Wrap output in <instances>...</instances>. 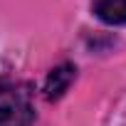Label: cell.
Returning <instances> with one entry per match:
<instances>
[{"mask_svg":"<svg viewBox=\"0 0 126 126\" xmlns=\"http://www.w3.org/2000/svg\"><path fill=\"white\" fill-rule=\"evenodd\" d=\"M94 13L109 25H126V0H94Z\"/></svg>","mask_w":126,"mask_h":126,"instance_id":"obj_3","label":"cell"},{"mask_svg":"<svg viewBox=\"0 0 126 126\" xmlns=\"http://www.w3.org/2000/svg\"><path fill=\"white\" fill-rule=\"evenodd\" d=\"M74 77H77V67L69 64V62H62L59 67H54V69L47 74V82H45V96H47L49 101L59 99L62 94L69 89V84L74 82Z\"/></svg>","mask_w":126,"mask_h":126,"instance_id":"obj_2","label":"cell"},{"mask_svg":"<svg viewBox=\"0 0 126 126\" xmlns=\"http://www.w3.org/2000/svg\"><path fill=\"white\" fill-rule=\"evenodd\" d=\"M32 106L22 92L3 89L0 92V126H30Z\"/></svg>","mask_w":126,"mask_h":126,"instance_id":"obj_1","label":"cell"}]
</instances>
